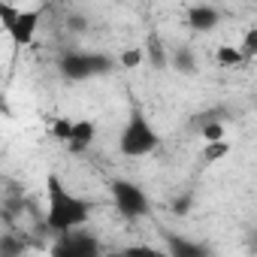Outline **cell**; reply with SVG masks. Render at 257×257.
<instances>
[{
    "instance_id": "cell-11",
    "label": "cell",
    "mask_w": 257,
    "mask_h": 257,
    "mask_svg": "<svg viewBox=\"0 0 257 257\" xmlns=\"http://www.w3.org/2000/svg\"><path fill=\"white\" fill-rule=\"evenodd\" d=\"M215 61H218L221 67H227V70H233V67H245V64H248V58L242 55V49H233V46H218Z\"/></svg>"
},
{
    "instance_id": "cell-14",
    "label": "cell",
    "mask_w": 257,
    "mask_h": 257,
    "mask_svg": "<svg viewBox=\"0 0 257 257\" xmlns=\"http://www.w3.org/2000/svg\"><path fill=\"white\" fill-rule=\"evenodd\" d=\"M227 155H230V143H227V140L206 143V149H203V161H206V164H218V161H224Z\"/></svg>"
},
{
    "instance_id": "cell-8",
    "label": "cell",
    "mask_w": 257,
    "mask_h": 257,
    "mask_svg": "<svg viewBox=\"0 0 257 257\" xmlns=\"http://www.w3.org/2000/svg\"><path fill=\"white\" fill-rule=\"evenodd\" d=\"M94 137H97V124H94L91 118H76V121H73V137H70L67 149L79 155V152H85V149L94 143Z\"/></svg>"
},
{
    "instance_id": "cell-20",
    "label": "cell",
    "mask_w": 257,
    "mask_h": 257,
    "mask_svg": "<svg viewBox=\"0 0 257 257\" xmlns=\"http://www.w3.org/2000/svg\"><path fill=\"white\" fill-rule=\"evenodd\" d=\"M124 254H146V257H158L161 251H158V248H149V245H137V248H124Z\"/></svg>"
},
{
    "instance_id": "cell-21",
    "label": "cell",
    "mask_w": 257,
    "mask_h": 257,
    "mask_svg": "<svg viewBox=\"0 0 257 257\" xmlns=\"http://www.w3.org/2000/svg\"><path fill=\"white\" fill-rule=\"evenodd\" d=\"M70 31H85V22L82 19H70Z\"/></svg>"
},
{
    "instance_id": "cell-18",
    "label": "cell",
    "mask_w": 257,
    "mask_h": 257,
    "mask_svg": "<svg viewBox=\"0 0 257 257\" xmlns=\"http://www.w3.org/2000/svg\"><path fill=\"white\" fill-rule=\"evenodd\" d=\"M239 49H242V55H245L248 61H251V58H257V28H248V31H245V37H242V46H239Z\"/></svg>"
},
{
    "instance_id": "cell-12",
    "label": "cell",
    "mask_w": 257,
    "mask_h": 257,
    "mask_svg": "<svg viewBox=\"0 0 257 257\" xmlns=\"http://www.w3.org/2000/svg\"><path fill=\"white\" fill-rule=\"evenodd\" d=\"M146 61H152V67H167V52H164V46H161V40L158 37H149V43H146Z\"/></svg>"
},
{
    "instance_id": "cell-10",
    "label": "cell",
    "mask_w": 257,
    "mask_h": 257,
    "mask_svg": "<svg viewBox=\"0 0 257 257\" xmlns=\"http://www.w3.org/2000/svg\"><path fill=\"white\" fill-rule=\"evenodd\" d=\"M173 70L176 73H185V76H191V73H197V55H194V49L191 46H179L176 52H173Z\"/></svg>"
},
{
    "instance_id": "cell-3",
    "label": "cell",
    "mask_w": 257,
    "mask_h": 257,
    "mask_svg": "<svg viewBox=\"0 0 257 257\" xmlns=\"http://www.w3.org/2000/svg\"><path fill=\"white\" fill-rule=\"evenodd\" d=\"M58 70L67 82H85L94 76H103L112 70V58L106 55H94V52H67L58 61Z\"/></svg>"
},
{
    "instance_id": "cell-7",
    "label": "cell",
    "mask_w": 257,
    "mask_h": 257,
    "mask_svg": "<svg viewBox=\"0 0 257 257\" xmlns=\"http://www.w3.org/2000/svg\"><path fill=\"white\" fill-rule=\"evenodd\" d=\"M218 22H221V13H218L215 7L200 4V7H191V10H188V28L197 31V34H209V31H215Z\"/></svg>"
},
{
    "instance_id": "cell-17",
    "label": "cell",
    "mask_w": 257,
    "mask_h": 257,
    "mask_svg": "<svg viewBox=\"0 0 257 257\" xmlns=\"http://www.w3.org/2000/svg\"><path fill=\"white\" fill-rule=\"evenodd\" d=\"M200 137H203L206 143H218V140L227 137V131H224V124H221V121H209V124H203Z\"/></svg>"
},
{
    "instance_id": "cell-1",
    "label": "cell",
    "mask_w": 257,
    "mask_h": 257,
    "mask_svg": "<svg viewBox=\"0 0 257 257\" xmlns=\"http://www.w3.org/2000/svg\"><path fill=\"white\" fill-rule=\"evenodd\" d=\"M91 209H94L91 200L67 191L58 173L46 176V227L49 230H55L58 236L70 230H82L91 218Z\"/></svg>"
},
{
    "instance_id": "cell-9",
    "label": "cell",
    "mask_w": 257,
    "mask_h": 257,
    "mask_svg": "<svg viewBox=\"0 0 257 257\" xmlns=\"http://www.w3.org/2000/svg\"><path fill=\"white\" fill-rule=\"evenodd\" d=\"M167 248H170L173 257H203V254H206V245L191 242V239H182V236H170Z\"/></svg>"
},
{
    "instance_id": "cell-16",
    "label": "cell",
    "mask_w": 257,
    "mask_h": 257,
    "mask_svg": "<svg viewBox=\"0 0 257 257\" xmlns=\"http://www.w3.org/2000/svg\"><path fill=\"white\" fill-rule=\"evenodd\" d=\"M19 16H22V10H19V7L7 4V0H4V4H0V22H4V31H7V34L13 31V25L19 22Z\"/></svg>"
},
{
    "instance_id": "cell-5",
    "label": "cell",
    "mask_w": 257,
    "mask_h": 257,
    "mask_svg": "<svg viewBox=\"0 0 257 257\" xmlns=\"http://www.w3.org/2000/svg\"><path fill=\"white\" fill-rule=\"evenodd\" d=\"M52 254H58V257H94V254H100V242L88 233L70 230V233H61V239L52 245Z\"/></svg>"
},
{
    "instance_id": "cell-13",
    "label": "cell",
    "mask_w": 257,
    "mask_h": 257,
    "mask_svg": "<svg viewBox=\"0 0 257 257\" xmlns=\"http://www.w3.org/2000/svg\"><path fill=\"white\" fill-rule=\"evenodd\" d=\"M118 64H121L124 70H137V67H143V64H146V49H140V46L124 49V52L118 55Z\"/></svg>"
},
{
    "instance_id": "cell-6",
    "label": "cell",
    "mask_w": 257,
    "mask_h": 257,
    "mask_svg": "<svg viewBox=\"0 0 257 257\" xmlns=\"http://www.w3.org/2000/svg\"><path fill=\"white\" fill-rule=\"evenodd\" d=\"M40 19H43V13H40V10H22L19 22H16V25H13V31H10L13 43H16V46H31V43H34V37H37Z\"/></svg>"
},
{
    "instance_id": "cell-19",
    "label": "cell",
    "mask_w": 257,
    "mask_h": 257,
    "mask_svg": "<svg viewBox=\"0 0 257 257\" xmlns=\"http://www.w3.org/2000/svg\"><path fill=\"white\" fill-rule=\"evenodd\" d=\"M191 206H194V194H182V197L173 203V212H176V215H188Z\"/></svg>"
},
{
    "instance_id": "cell-2",
    "label": "cell",
    "mask_w": 257,
    "mask_h": 257,
    "mask_svg": "<svg viewBox=\"0 0 257 257\" xmlns=\"http://www.w3.org/2000/svg\"><path fill=\"white\" fill-rule=\"evenodd\" d=\"M158 146H161V137L155 131V124L146 118V112L131 109L127 124L121 127V137H118V152L124 158H146L158 152Z\"/></svg>"
},
{
    "instance_id": "cell-15",
    "label": "cell",
    "mask_w": 257,
    "mask_h": 257,
    "mask_svg": "<svg viewBox=\"0 0 257 257\" xmlns=\"http://www.w3.org/2000/svg\"><path fill=\"white\" fill-rule=\"evenodd\" d=\"M52 137L67 146L70 137H73V118H55V121H52Z\"/></svg>"
},
{
    "instance_id": "cell-4",
    "label": "cell",
    "mask_w": 257,
    "mask_h": 257,
    "mask_svg": "<svg viewBox=\"0 0 257 257\" xmlns=\"http://www.w3.org/2000/svg\"><path fill=\"white\" fill-rule=\"evenodd\" d=\"M109 194H112V203H115V209L121 212V218L137 221V218H146V215L152 212L149 194H146L140 185L127 182V179H112V182H109Z\"/></svg>"
}]
</instances>
